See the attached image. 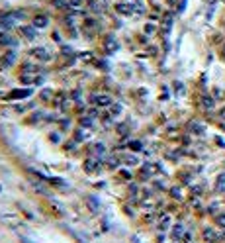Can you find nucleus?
Wrapping results in <instances>:
<instances>
[{
  "instance_id": "423d86ee",
  "label": "nucleus",
  "mask_w": 225,
  "mask_h": 243,
  "mask_svg": "<svg viewBox=\"0 0 225 243\" xmlns=\"http://www.w3.org/2000/svg\"><path fill=\"white\" fill-rule=\"evenodd\" d=\"M180 233H182V225L178 224V225H176V228L172 229V235H174V239H178V235H180Z\"/></svg>"
},
{
  "instance_id": "20e7f679",
  "label": "nucleus",
  "mask_w": 225,
  "mask_h": 243,
  "mask_svg": "<svg viewBox=\"0 0 225 243\" xmlns=\"http://www.w3.org/2000/svg\"><path fill=\"white\" fill-rule=\"evenodd\" d=\"M204 235H206L207 241H213V239H215V233H213V229H204Z\"/></svg>"
},
{
  "instance_id": "9b49d317",
  "label": "nucleus",
  "mask_w": 225,
  "mask_h": 243,
  "mask_svg": "<svg viewBox=\"0 0 225 243\" xmlns=\"http://www.w3.org/2000/svg\"><path fill=\"white\" fill-rule=\"evenodd\" d=\"M69 4L70 6H80L82 4V0H69Z\"/></svg>"
},
{
  "instance_id": "f257e3e1",
  "label": "nucleus",
  "mask_w": 225,
  "mask_h": 243,
  "mask_svg": "<svg viewBox=\"0 0 225 243\" xmlns=\"http://www.w3.org/2000/svg\"><path fill=\"white\" fill-rule=\"evenodd\" d=\"M116 10L119 12L122 16H131L135 14V10H133V0H127V2H119L116 6Z\"/></svg>"
},
{
  "instance_id": "f8f14e48",
  "label": "nucleus",
  "mask_w": 225,
  "mask_h": 243,
  "mask_svg": "<svg viewBox=\"0 0 225 243\" xmlns=\"http://www.w3.org/2000/svg\"><path fill=\"white\" fill-rule=\"evenodd\" d=\"M219 116H221V120H225V108L221 110V114H219Z\"/></svg>"
},
{
  "instance_id": "f03ea898",
  "label": "nucleus",
  "mask_w": 225,
  "mask_h": 243,
  "mask_svg": "<svg viewBox=\"0 0 225 243\" xmlns=\"http://www.w3.org/2000/svg\"><path fill=\"white\" fill-rule=\"evenodd\" d=\"M20 33H22V38H23V39H33L35 35H37L33 28H26V26H23V28H20Z\"/></svg>"
},
{
  "instance_id": "1a4fd4ad",
  "label": "nucleus",
  "mask_w": 225,
  "mask_h": 243,
  "mask_svg": "<svg viewBox=\"0 0 225 243\" xmlns=\"http://www.w3.org/2000/svg\"><path fill=\"white\" fill-rule=\"evenodd\" d=\"M55 6L57 8H67V6H70V4H65V0H55Z\"/></svg>"
},
{
  "instance_id": "7ed1b4c3",
  "label": "nucleus",
  "mask_w": 225,
  "mask_h": 243,
  "mask_svg": "<svg viewBox=\"0 0 225 243\" xmlns=\"http://www.w3.org/2000/svg\"><path fill=\"white\" fill-rule=\"evenodd\" d=\"M47 24H49L47 16H41V14H37L35 18H33V26H35V28H45Z\"/></svg>"
},
{
  "instance_id": "9d476101",
  "label": "nucleus",
  "mask_w": 225,
  "mask_h": 243,
  "mask_svg": "<svg viewBox=\"0 0 225 243\" xmlns=\"http://www.w3.org/2000/svg\"><path fill=\"white\" fill-rule=\"evenodd\" d=\"M217 224L221 225V228H225V214H221V216H217Z\"/></svg>"
},
{
  "instance_id": "0eeeda50",
  "label": "nucleus",
  "mask_w": 225,
  "mask_h": 243,
  "mask_svg": "<svg viewBox=\"0 0 225 243\" xmlns=\"http://www.w3.org/2000/svg\"><path fill=\"white\" fill-rule=\"evenodd\" d=\"M202 102H204V106H206V108H211V106H213V100H211L210 96H204Z\"/></svg>"
},
{
  "instance_id": "39448f33",
  "label": "nucleus",
  "mask_w": 225,
  "mask_h": 243,
  "mask_svg": "<svg viewBox=\"0 0 225 243\" xmlns=\"http://www.w3.org/2000/svg\"><path fill=\"white\" fill-rule=\"evenodd\" d=\"M217 188H219V190L225 188V175H219V177H217Z\"/></svg>"
},
{
  "instance_id": "6e6552de",
  "label": "nucleus",
  "mask_w": 225,
  "mask_h": 243,
  "mask_svg": "<svg viewBox=\"0 0 225 243\" xmlns=\"http://www.w3.org/2000/svg\"><path fill=\"white\" fill-rule=\"evenodd\" d=\"M155 29H157V28L153 26V24H147V26H145V32L149 33V35H151V33H155Z\"/></svg>"
}]
</instances>
